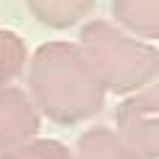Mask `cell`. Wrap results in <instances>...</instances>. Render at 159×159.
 Segmentation results:
<instances>
[{"label":"cell","instance_id":"1","mask_svg":"<svg viewBox=\"0 0 159 159\" xmlns=\"http://www.w3.org/2000/svg\"><path fill=\"white\" fill-rule=\"evenodd\" d=\"M28 98L39 117L61 126L89 120L103 109L106 92L75 42H45L28 59Z\"/></svg>","mask_w":159,"mask_h":159},{"label":"cell","instance_id":"2","mask_svg":"<svg viewBox=\"0 0 159 159\" xmlns=\"http://www.w3.org/2000/svg\"><path fill=\"white\" fill-rule=\"evenodd\" d=\"M75 45L87 56L103 92L134 95V92H143L157 84L159 75L157 45L120 31L109 20L84 22Z\"/></svg>","mask_w":159,"mask_h":159},{"label":"cell","instance_id":"3","mask_svg":"<svg viewBox=\"0 0 159 159\" xmlns=\"http://www.w3.org/2000/svg\"><path fill=\"white\" fill-rule=\"evenodd\" d=\"M115 131L117 137L134 148L143 159H157L159 157V92L157 84L126 95L123 103L115 112Z\"/></svg>","mask_w":159,"mask_h":159},{"label":"cell","instance_id":"4","mask_svg":"<svg viewBox=\"0 0 159 159\" xmlns=\"http://www.w3.org/2000/svg\"><path fill=\"white\" fill-rule=\"evenodd\" d=\"M42 117L31 103L28 92L20 87L0 89V154L39 137Z\"/></svg>","mask_w":159,"mask_h":159},{"label":"cell","instance_id":"5","mask_svg":"<svg viewBox=\"0 0 159 159\" xmlns=\"http://www.w3.org/2000/svg\"><path fill=\"white\" fill-rule=\"evenodd\" d=\"M115 25L143 42L159 39V0H112Z\"/></svg>","mask_w":159,"mask_h":159},{"label":"cell","instance_id":"6","mask_svg":"<svg viewBox=\"0 0 159 159\" xmlns=\"http://www.w3.org/2000/svg\"><path fill=\"white\" fill-rule=\"evenodd\" d=\"M73 159H143L134 148H129L115 129L95 126L78 137Z\"/></svg>","mask_w":159,"mask_h":159},{"label":"cell","instance_id":"7","mask_svg":"<svg viewBox=\"0 0 159 159\" xmlns=\"http://www.w3.org/2000/svg\"><path fill=\"white\" fill-rule=\"evenodd\" d=\"M25 3L42 25L56 28V31L78 25L95 8V0H25Z\"/></svg>","mask_w":159,"mask_h":159},{"label":"cell","instance_id":"8","mask_svg":"<svg viewBox=\"0 0 159 159\" xmlns=\"http://www.w3.org/2000/svg\"><path fill=\"white\" fill-rule=\"evenodd\" d=\"M28 64V48L20 34L0 28V89L14 87V81L25 73Z\"/></svg>","mask_w":159,"mask_h":159},{"label":"cell","instance_id":"9","mask_svg":"<svg viewBox=\"0 0 159 159\" xmlns=\"http://www.w3.org/2000/svg\"><path fill=\"white\" fill-rule=\"evenodd\" d=\"M0 159H73V151L59 140L34 137L31 143H22L11 151H3Z\"/></svg>","mask_w":159,"mask_h":159}]
</instances>
